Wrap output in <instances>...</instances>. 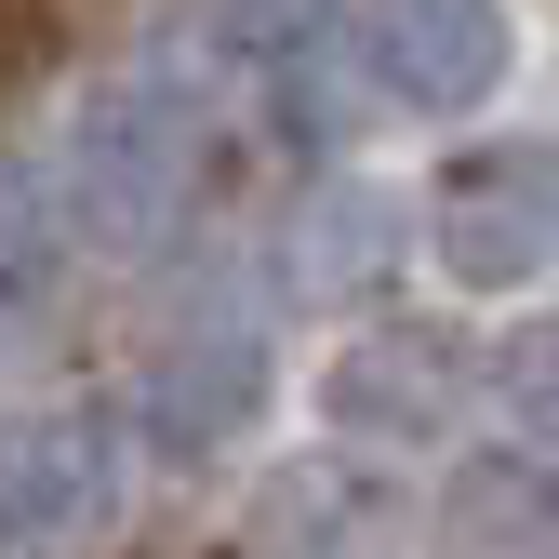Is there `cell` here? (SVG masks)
Wrapping results in <instances>:
<instances>
[{
    "mask_svg": "<svg viewBox=\"0 0 559 559\" xmlns=\"http://www.w3.org/2000/svg\"><path fill=\"white\" fill-rule=\"evenodd\" d=\"M400 266H413V200L373 187V174H333L294 200V240H280V294L294 307H386L400 294Z\"/></svg>",
    "mask_w": 559,
    "mask_h": 559,
    "instance_id": "obj_8",
    "label": "cell"
},
{
    "mask_svg": "<svg viewBox=\"0 0 559 559\" xmlns=\"http://www.w3.org/2000/svg\"><path fill=\"white\" fill-rule=\"evenodd\" d=\"M466 400H479V346L440 320H400V307H360V333L320 360V413L346 440H386V453L440 440Z\"/></svg>",
    "mask_w": 559,
    "mask_h": 559,
    "instance_id": "obj_4",
    "label": "cell"
},
{
    "mask_svg": "<svg viewBox=\"0 0 559 559\" xmlns=\"http://www.w3.org/2000/svg\"><path fill=\"white\" fill-rule=\"evenodd\" d=\"M120 520V427L107 413H40L0 440V559H67Z\"/></svg>",
    "mask_w": 559,
    "mask_h": 559,
    "instance_id": "obj_6",
    "label": "cell"
},
{
    "mask_svg": "<svg viewBox=\"0 0 559 559\" xmlns=\"http://www.w3.org/2000/svg\"><path fill=\"white\" fill-rule=\"evenodd\" d=\"M67 174L40 147H0V307H40L53 280H67Z\"/></svg>",
    "mask_w": 559,
    "mask_h": 559,
    "instance_id": "obj_10",
    "label": "cell"
},
{
    "mask_svg": "<svg viewBox=\"0 0 559 559\" xmlns=\"http://www.w3.org/2000/svg\"><path fill=\"white\" fill-rule=\"evenodd\" d=\"M214 14H227V27H240L253 53H266V40H294V27H320V0H214Z\"/></svg>",
    "mask_w": 559,
    "mask_h": 559,
    "instance_id": "obj_13",
    "label": "cell"
},
{
    "mask_svg": "<svg viewBox=\"0 0 559 559\" xmlns=\"http://www.w3.org/2000/svg\"><path fill=\"white\" fill-rule=\"evenodd\" d=\"M67 227L81 240H107V253H147V240H174V214L200 200V94L187 81H107L94 107H81V133H67Z\"/></svg>",
    "mask_w": 559,
    "mask_h": 559,
    "instance_id": "obj_1",
    "label": "cell"
},
{
    "mask_svg": "<svg viewBox=\"0 0 559 559\" xmlns=\"http://www.w3.org/2000/svg\"><path fill=\"white\" fill-rule=\"evenodd\" d=\"M427 253L466 294H533L559 266V160L546 147H453L427 187Z\"/></svg>",
    "mask_w": 559,
    "mask_h": 559,
    "instance_id": "obj_3",
    "label": "cell"
},
{
    "mask_svg": "<svg viewBox=\"0 0 559 559\" xmlns=\"http://www.w3.org/2000/svg\"><path fill=\"white\" fill-rule=\"evenodd\" d=\"M253 413H266V333H253V307H174V333L147 346V440L174 466H200V453H227Z\"/></svg>",
    "mask_w": 559,
    "mask_h": 559,
    "instance_id": "obj_7",
    "label": "cell"
},
{
    "mask_svg": "<svg viewBox=\"0 0 559 559\" xmlns=\"http://www.w3.org/2000/svg\"><path fill=\"white\" fill-rule=\"evenodd\" d=\"M520 81V0H360V94L466 120Z\"/></svg>",
    "mask_w": 559,
    "mask_h": 559,
    "instance_id": "obj_2",
    "label": "cell"
},
{
    "mask_svg": "<svg viewBox=\"0 0 559 559\" xmlns=\"http://www.w3.org/2000/svg\"><path fill=\"white\" fill-rule=\"evenodd\" d=\"M479 386H493V413L520 427V453L559 466V320H520L493 360H479Z\"/></svg>",
    "mask_w": 559,
    "mask_h": 559,
    "instance_id": "obj_11",
    "label": "cell"
},
{
    "mask_svg": "<svg viewBox=\"0 0 559 559\" xmlns=\"http://www.w3.org/2000/svg\"><path fill=\"white\" fill-rule=\"evenodd\" d=\"M440 559H559V466L546 453H466L440 479Z\"/></svg>",
    "mask_w": 559,
    "mask_h": 559,
    "instance_id": "obj_9",
    "label": "cell"
},
{
    "mask_svg": "<svg viewBox=\"0 0 559 559\" xmlns=\"http://www.w3.org/2000/svg\"><path fill=\"white\" fill-rule=\"evenodd\" d=\"M400 546H413V507L386 466H360V440L266 466L240 507V559H400Z\"/></svg>",
    "mask_w": 559,
    "mask_h": 559,
    "instance_id": "obj_5",
    "label": "cell"
},
{
    "mask_svg": "<svg viewBox=\"0 0 559 559\" xmlns=\"http://www.w3.org/2000/svg\"><path fill=\"white\" fill-rule=\"evenodd\" d=\"M53 27H67V0H0V94L53 67Z\"/></svg>",
    "mask_w": 559,
    "mask_h": 559,
    "instance_id": "obj_12",
    "label": "cell"
}]
</instances>
